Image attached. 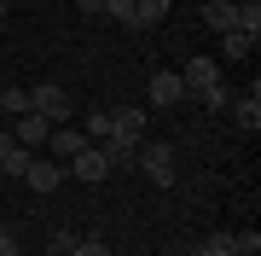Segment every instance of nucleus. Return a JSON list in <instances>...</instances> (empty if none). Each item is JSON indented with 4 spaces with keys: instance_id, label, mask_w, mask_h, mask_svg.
<instances>
[{
    "instance_id": "nucleus-3",
    "label": "nucleus",
    "mask_w": 261,
    "mask_h": 256,
    "mask_svg": "<svg viewBox=\"0 0 261 256\" xmlns=\"http://www.w3.org/2000/svg\"><path fill=\"white\" fill-rule=\"evenodd\" d=\"M145 128H151V111H145V105H122V111H111V140L140 146V140H145Z\"/></svg>"
},
{
    "instance_id": "nucleus-8",
    "label": "nucleus",
    "mask_w": 261,
    "mask_h": 256,
    "mask_svg": "<svg viewBox=\"0 0 261 256\" xmlns=\"http://www.w3.org/2000/svg\"><path fill=\"white\" fill-rule=\"evenodd\" d=\"M186 99V82H180V70H151V105L168 111V105Z\"/></svg>"
},
{
    "instance_id": "nucleus-10",
    "label": "nucleus",
    "mask_w": 261,
    "mask_h": 256,
    "mask_svg": "<svg viewBox=\"0 0 261 256\" xmlns=\"http://www.w3.org/2000/svg\"><path fill=\"white\" fill-rule=\"evenodd\" d=\"M226 111H232V123L238 128H261V82H250V94H244V99H232V105H226Z\"/></svg>"
},
{
    "instance_id": "nucleus-24",
    "label": "nucleus",
    "mask_w": 261,
    "mask_h": 256,
    "mask_svg": "<svg viewBox=\"0 0 261 256\" xmlns=\"http://www.w3.org/2000/svg\"><path fill=\"white\" fill-rule=\"evenodd\" d=\"M75 12L82 18H105V0H75Z\"/></svg>"
},
{
    "instance_id": "nucleus-4",
    "label": "nucleus",
    "mask_w": 261,
    "mask_h": 256,
    "mask_svg": "<svg viewBox=\"0 0 261 256\" xmlns=\"http://www.w3.org/2000/svg\"><path fill=\"white\" fill-rule=\"evenodd\" d=\"M70 180H87V187H99V180H111V163H105V146H87V152H75L64 163Z\"/></svg>"
},
{
    "instance_id": "nucleus-7",
    "label": "nucleus",
    "mask_w": 261,
    "mask_h": 256,
    "mask_svg": "<svg viewBox=\"0 0 261 256\" xmlns=\"http://www.w3.org/2000/svg\"><path fill=\"white\" fill-rule=\"evenodd\" d=\"M87 146H93V140H87L82 128H70V123H58V128L47 134V157H53V163H70L75 152H87Z\"/></svg>"
},
{
    "instance_id": "nucleus-18",
    "label": "nucleus",
    "mask_w": 261,
    "mask_h": 256,
    "mask_svg": "<svg viewBox=\"0 0 261 256\" xmlns=\"http://www.w3.org/2000/svg\"><path fill=\"white\" fill-rule=\"evenodd\" d=\"M82 134H87V140H111V111H93V117H87V123H82Z\"/></svg>"
},
{
    "instance_id": "nucleus-9",
    "label": "nucleus",
    "mask_w": 261,
    "mask_h": 256,
    "mask_svg": "<svg viewBox=\"0 0 261 256\" xmlns=\"http://www.w3.org/2000/svg\"><path fill=\"white\" fill-rule=\"evenodd\" d=\"M23 180H29V187H35V192H58V187H64V163H53V157H29V169H23Z\"/></svg>"
},
{
    "instance_id": "nucleus-31",
    "label": "nucleus",
    "mask_w": 261,
    "mask_h": 256,
    "mask_svg": "<svg viewBox=\"0 0 261 256\" xmlns=\"http://www.w3.org/2000/svg\"><path fill=\"white\" fill-rule=\"evenodd\" d=\"M0 123H6V117H0Z\"/></svg>"
},
{
    "instance_id": "nucleus-17",
    "label": "nucleus",
    "mask_w": 261,
    "mask_h": 256,
    "mask_svg": "<svg viewBox=\"0 0 261 256\" xmlns=\"http://www.w3.org/2000/svg\"><path fill=\"white\" fill-rule=\"evenodd\" d=\"M238 29L244 35H261V0H238Z\"/></svg>"
},
{
    "instance_id": "nucleus-15",
    "label": "nucleus",
    "mask_w": 261,
    "mask_h": 256,
    "mask_svg": "<svg viewBox=\"0 0 261 256\" xmlns=\"http://www.w3.org/2000/svg\"><path fill=\"white\" fill-rule=\"evenodd\" d=\"M197 256H238V239L232 233H209L203 245H197Z\"/></svg>"
},
{
    "instance_id": "nucleus-13",
    "label": "nucleus",
    "mask_w": 261,
    "mask_h": 256,
    "mask_svg": "<svg viewBox=\"0 0 261 256\" xmlns=\"http://www.w3.org/2000/svg\"><path fill=\"white\" fill-rule=\"evenodd\" d=\"M23 111H29V87H12L6 82V87H0V117L12 123V117H23Z\"/></svg>"
},
{
    "instance_id": "nucleus-22",
    "label": "nucleus",
    "mask_w": 261,
    "mask_h": 256,
    "mask_svg": "<svg viewBox=\"0 0 261 256\" xmlns=\"http://www.w3.org/2000/svg\"><path fill=\"white\" fill-rule=\"evenodd\" d=\"M232 239H238V256H261V233L255 227L250 233H232Z\"/></svg>"
},
{
    "instance_id": "nucleus-1",
    "label": "nucleus",
    "mask_w": 261,
    "mask_h": 256,
    "mask_svg": "<svg viewBox=\"0 0 261 256\" xmlns=\"http://www.w3.org/2000/svg\"><path fill=\"white\" fill-rule=\"evenodd\" d=\"M134 169H145L151 187H174V146L168 140H140L134 146Z\"/></svg>"
},
{
    "instance_id": "nucleus-19",
    "label": "nucleus",
    "mask_w": 261,
    "mask_h": 256,
    "mask_svg": "<svg viewBox=\"0 0 261 256\" xmlns=\"http://www.w3.org/2000/svg\"><path fill=\"white\" fill-rule=\"evenodd\" d=\"M105 18H111V24H128V29H134V0H105Z\"/></svg>"
},
{
    "instance_id": "nucleus-29",
    "label": "nucleus",
    "mask_w": 261,
    "mask_h": 256,
    "mask_svg": "<svg viewBox=\"0 0 261 256\" xmlns=\"http://www.w3.org/2000/svg\"><path fill=\"white\" fill-rule=\"evenodd\" d=\"M47 256H64V250H47Z\"/></svg>"
},
{
    "instance_id": "nucleus-21",
    "label": "nucleus",
    "mask_w": 261,
    "mask_h": 256,
    "mask_svg": "<svg viewBox=\"0 0 261 256\" xmlns=\"http://www.w3.org/2000/svg\"><path fill=\"white\" fill-rule=\"evenodd\" d=\"M70 256H116L111 245H105V239H75V250Z\"/></svg>"
},
{
    "instance_id": "nucleus-6",
    "label": "nucleus",
    "mask_w": 261,
    "mask_h": 256,
    "mask_svg": "<svg viewBox=\"0 0 261 256\" xmlns=\"http://www.w3.org/2000/svg\"><path fill=\"white\" fill-rule=\"evenodd\" d=\"M180 82H186V94H197V99H203L209 87H221V64L197 53V58H186V64H180Z\"/></svg>"
},
{
    "instance_id": "nucleus-16",
    "label": "nucleus",
    "mask_w": 261,
    "mask_h": 256,
    "mask_svg": "<svg viewBox=\"0 0 261 256\" xmlns=\"http://www.w3.org/2000/svg\"><path fill=\"white\" fill-rule=\"evenodd\" d=\"M105 146V163L111 169H134V146H122V140H99Z\"/></svg>"
},
{
    "instance_id": "nucleus-2",
    "label": "nucleus",
    "mask_w": 261,
    "mask_h": 256,
    "mask_svg": "<svg viewBox=\"0 0 261 256\" xmlns=\"http://www.w3.org/2000/svg\"><path fill=\"white\" fill-rule=\"evenodd\" d=\"M29 111L47 117V123L58 128V123H70V117H75V105H70V94H64L58 82H35V87H29Z\"/></svg>"
},
{
    "instance_id": "nucleus-23",
    "label": "nucleus",
    "mask_w": 261,
    "mask_h": 256,
    "mask_svg": "<svg viewBox=\"0 0 261 256\" xmlns=\"http://www.w3.org/2000/svg\"><path fill=\"white\" fill-rule=\"evenodd\" d=\"M203 105H209V111H226V105H232V94H226V82H221V87H209V94H203Z\"/></svg>"
},
{
    "instance_id": "nucleus-5",
    "label": "nucleus",
    "mask_w": 261,
    "mask_h": 256,
    "mask_svg": "<svg viewBox=\"0 0 261 256\" xmlns=\"http://www.w3.org/2000/svg\"><path fill=\"white\" fill-rule=\"evenodd\" d=\"M6 134L23 146V152H41L47 134H53V123H47V117H35V111H23V117H12V123H6Z\"/></svg>"
},
{
    "instance_id": "nucleus-14",
    "label": "nucleus",
    "mask_w": 261,
    "mask_h": 256,
    "mask_svg": "<svg viewBox=\"0 0 261 256\" xmlns=\"http://www.w3.org/2000/svg\"><path fill=\"white\" fill-rule=\"evenodd\" d=\"M250 53H255V35H244V29H226L221 58H250Z\"/></svg>"
},
{
    "instance_id": "nucleus-12",
    "label": "nucleus",
    "mask_w": 261,
    "mask_h": 256,
    "mask_svg": "<svg viewBox=\"0 0 261 256\" xmlns=\"http://www.w3.org/2000/svg\"><path fill=\"white\" fill-rule=\"evenodd\" d=\"M174 0H134V29H157Z\"/></svg>"
},
{
    "instance_id": "nucleus-20",
    "label": "nucleus",
    "mask_w": 261,
    "mask_h": 256,
    "mask_svg": "<svg viewBox=\"0 0 261 256\" xmlns=\"http://www.w3.org/2000/svg\"><path fill=\"white\" fill-rule=\"evenodd\" d=\"M29 157H35V152H23V146H12V157L0 163V175H23V169H29Z\"/></svg>"
},
{
    "instance_id": "nucleus-11",
    "label": "nucleus",
    "mask_w": 261,
    "mask_h": 256,
    "mask_svg": "<svg viewBox=\"0 0 261 256\" xmlns=\"http://www.w3.org/2000/svg\"><path fill=\"white\" fill-rule=\"evenodd\" d=\"M203 24L215 29V35H226V29H238V6H232V0H209V6H203Z\"/></svg>"
},
{
    "instance_id": "nucleus-25",
    "label": "nucleus",
    "mask_w": 261,
    "mask_h": 256,
    "mask_svg": "<svg viewBox=\"0 0 261 256\" xmlns=\"http://www.w3.org/2000/svg\"><path fill=\"white\" fill-rule=\"evenodd\" d=\"M12 146H18V140H12V134H6V123H0V163L12 157Z\"/></svg>"
},
{
    "instance_id": "nucleus-30",
    "label": "nucleus",
    "mask_w": 261,
    "mask_h": 256,
    "mask_svg": "<svg viewBox=\"0 0 261 256\" xmlns=\"http://www.w3.org/2000/svg\"><path fill=\"white\" fill-rule=\"evenodd\" d=\"M0 87H6V76H0Z\"/></svg>"
},
{
    "instance_id": "nucleus-26",
    "label": "nucleus",
    "mask_w": 261,
    "mask_h": 256,
    "mask_svg": "<svg viewBox=\"0 0 261 256\" xmlns=\"http://www.w3.org/2000/svg\"><path fill=\"white\" fill-rule=\"evenodd\" d=\"M0 256H18V239H12L6 227H0Z\"/></svg>"
},
{
    "instance_id": "nucleus-28",
    "label": "nucleus",
    "mask_w": 261,
    "mask_h": 256,
    "mask_svg": "<svg viewBox=\"0 0 261 256\" xmlns=\"http://www.w3.org/2000/svg\"><path fill=\"white\" fill-rule=\"evenodd\" d=\"M174 256H197V250H174Z\"/></svg>"
},
{
    "instance_id": "nucleus-27",
    "label": "nucleus",
    "mask_w": 261,
    "mask_h": 256,
    "mask_svg": "<svg viewBox=\"0 0 261 256\" xmlns=\"http://www.w3.org/2000/svg\"><path fill=\"white\" fill-rule=\"evenodd\" d=\"M6 6H12V0H0V18H6Z\"/></svg>"
}]
</instances>
